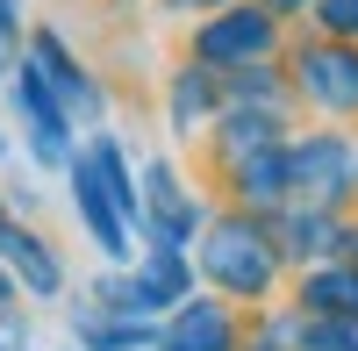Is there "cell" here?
<instances>
[{"label":"cell","mask_w":358,"mask_h":351,"mask_svg":"<svg viewBox=\"0 0 358 351\" xmlns=\"http://www.w3.org/2000/svg\"><path fill=\"white\" fill-rule=\"evenodd\" d=\"M165 351H229V315H222V308H208V301L187 308V315L172 323Z\"/></svg>","instance_id":"7a4b0ae2"},{"label":"cell","mask_w":358,"mask_h":351,"mask_svg":"<svg viewBox=\"0 0 358 351\" xmlns=\"http://www.w3.org/2000/svg\"><path fill=\"white\" fill-rule=\"evenodd\" d=\"M151 208H158V222L172 229V237H179V229H187V222H194V208H187V194H179V180H172L165 165L151 172Z\"/></svg>","instance_id":"52a82bcc"},{"label":"cell","mask_w":358,"mask_h":351,"mask_svg":"<svg viewBox=\"0 0 358 351\" xmlns=\"http://www.w3.org/2000/svg\"><path fill=\"white\" fill-rule=\"evenodd\" d=\"M258 43H265V22H258V15L208 29V57H236V50H258Z\"/></svg>","instance_id":"ba28073f"},{"label":"cell","mask_w":358,"mask_h":351,"mask_svg":"<svg viewBox=\"0 0 358 351\" xmlns=\"http://www.w3.org/2000/svg\"><path fill=\"white\" fill-rule=\"evenodd\" d=\"M0 251H8L15 266H22V280L36 287V294H50V287H57V266H50V258L36 251V237H0Z\"/></svg>","instance_id":"8992f818"},{"label":"cell","mask_w":358,"mask_h":351,"mask_svg":"<svg viewBox=\"0 0 358 351\" xmlns=\"http://www.w3.org/2000/svg\"><path fill=\"white\" fill-rule=\"evenodd\" d=\"M208 266H215V280L229 287H265V251L251 229H222L215 244H208Z\"/></svg>","instance_id":"6da1fadb"},{"label":"cell","mask_w":358,"mask_h":351,"mask_svg":"<svg viewBox=\"0 0 358 351\" xmlns=\"http://www.w3.org/2000/svg\"><path fill=\"white\" fill-rule=\"evenodd\" d=\"M330 22L337 29H358V0H330Z\"/></svg>","instance_id":"30bf717a"},{"label":"cell","mask_w":358,"mask_h":351,"mask_svg":"<svg viewBox=\"0 0 358 351\" xmlns=\"http://www.w3.org/2000/svg\"><path fill=\"white\" fill-rule=\"evenodd\" d=\"M8 8H15V0H0V43H8V22H15V15H8Z\"/></svg>","instance_id":"8fae6325"},{"label":"cell","mask_w":358,"mask_h":351,"mask_svg":"<svg viewBox=\"0 0 358 351\" xmlns=\"http://www.w3.org/2000/svg\"><path fill=\"white\" fill-rule=\"evenodd\" d=\"M315 301H330V308H358V280H315Z\"/></svg>","instance_id":"9c48e42d"},{"label":"cell","mask_w":358,"mask_h":351,"mask_svg":"<svg viewBox=\"0 0 358 351\" xmlns=\"http://www.w3.org/2000/svg\"><path fill=\"white\" fill-rule=\"evenodd\" d=\"M22 101H29V122H36V151H43V158H57V151H65V115L50 108L43 79H22Z\"/></svg>","instance_id":"277c9868"},{"label":"cell","mask_w":358,"mask_h":351,"mask_svg":"<svg viewBox=\"0 0 358 351\" xmlns=\"http://www.w3.org/2000/svg\"><path fill=\"white\" fill-rule=\"evenodd\" d=\"M308 86L330 108H358V57H315L308 65Z\"/></svg>","instance_id":"3957f363"},{"label":"cell","mask_w":358,"mask_h":351,"mask_svg":"<svg viewBox=\"0 0 358 351\" xmlns=\"http://www.w3.org/2000/svg\"><path fill=\"white\" fill-rule=\"evenodd\" d=\"M301 172L322 180L315 194H337V187L351 180V151H344V143H308V151H301Z\"/></svg>","instance_id":"5b68a950"}]
</instances>
